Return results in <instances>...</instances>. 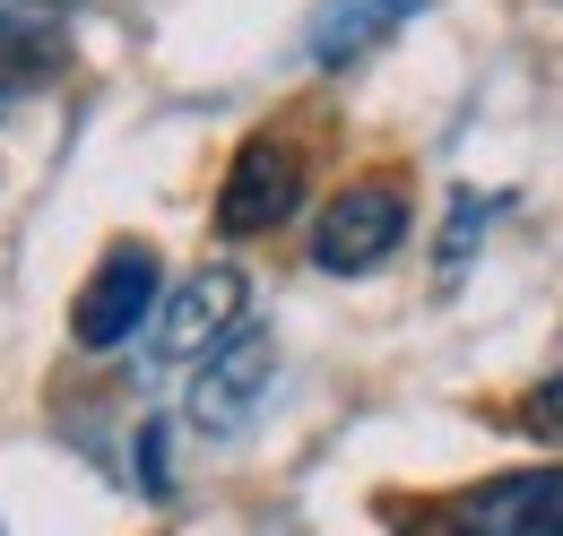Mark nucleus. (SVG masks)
Wrapping results in <instances>:
<instances>
[{
  "label": "nucleus",
  "instance_id": "nucleus-1",
  "mask_svg": "<svg viewBox=\"0 0 563 536\" xmlns=\"http://www.w3.org/2000/svg\"><path fill=\"white\" fill-rule=\"evenodd\" d=\"M243 321H252V286H243V268H234V260L191 268L183 286H165V303H156V321H147V364H156V372L209 364Z\"/></svg>",
  "mask_w": 563,
  "mask_h": 536
},
{
  "label": "nucleus",
  "instance_id": "nucleus-2",
  "mask_svg": "<svg viewBox=\"0 0 563 536\" xmlns=\"http://www.w3.org/2000/svg\"><path fill=\"white\" fill-rule=\"evenodd\" d=\"M399 243H408V191L382 182V174H364V182H347V191L321 200L303 260L321 268V277H373Z\"/></svg>",
  "mask_w": 563,
  "mask_h": 536
},
{
  "label": "nucleus",
  "instance_id": "nucleus-3",
  "mask_svg": "<svg viewBox=\"0 0 563 536\" xmlns=\"http://www.w3.org/2000/svg\"><path fill=\"white\" fill-rule=\"evenodd\" d=\"M156 303H165V268H156V252H147V243H113V252L96 260V277L78 286L70 337L87 346V355H113V346L147 337Z\"/></svg>",
  "mask_w": 563,
  "mask_h": 536
},
{
  "label": "nucleus",
  "instance_id": "nucleus-4",
  "mask_svg": "<svg viewBox=\"0 0 563 536\" xmlns=\"http://www.w3.org/2000/svg\"><path fill=\"white\" fill-rule=\"evenodd\" d=\"M295 208H303V156L286 138H243L234 165H225V182H217V234L225 243H261V234H278Z\"/></svg>",
  "mask_w": 563,
  "mask_h": 536
},
{
  "label": "nucleus",
  "instance_id": "nucleus-5",
  "mask_svg": "<svg viewBox=\"0 0 563 536\" xmlns=\"http://www.w3.org/2000/svg\"><path fill=\"white\" fill-rule=\"evenodd\" d=\"M269 381H278V346L261 321H243V330L217 346L209 364H200V381H191V433H209V442H234L261 406H269Z\"/></svg>",
  "mask_w": 563,
  "mask_h": 536
},
{
  "label": "nucleus",
  "instance_id": "nucleus-6",
  "mask_svg": "<svg viewBox=\"0 0 563 536\" xmlns=\"http://www.w3.org/2000/svg\"><path fill=\"white\" fill-rule=\"evenodd\" d=\"M442 536H563V468H511L468 484Z\"/></svg>",
  "mask_w": 563,
  "mask_h": 536
},
{
  "label": "nucleus",
  "instance_id": "nucleus-7",
  "mask_svg": "<svg viewBox=\"0 0 563 536\" xmlns=\"http://www.w3.org/2000/svg\"><path fill=\"white\" fill-rule=\"evenodd\" d=\"M408 18H417V0H321L312 26H303V62L347 69V62H364L373 44H390Z\"/></svg>",
  "mask_w": 563,
  "mask_h": 536
},
{
  "label": "nucleus",
  "instance_id": "nucleus-8",
  "mask_svg": "<svg viewBox=\"0 0 563 536\" xmlns=\"http://www.w3.org/2000/svg\"><path fill=\"white\" fill-rule=\"evenodd\" d=\"M70 62V44H62V18H26V9H0V104L9 96H35V87H53Z\"/></svg>",
  "mask_w": 563,
  "mask_h": 536
},
{
  "label": "nucleus",
  "instance_id": "nucleus-9",
  "mask_svg": "<svg viewBox=\"0 0 563 536\" xmlns=\"http://www.w3.org/2000/svg\"><path fill=\"white\" fill-rule=\"evenodd\" d=\"M486 216H494V200H468V208H451V225H442V277H460V268L477 260V234H486Z\"/></svg>",
  "mask_w": 563,
  "mask_h": 536
},
{
  "label": "nucleus",
  "instance_id": "nucleus-10",
  "mask_svg": "<svg viewBox=\"0 0 563 536\" xmlns=\"http://www.w3.org/2000/svg\"><path fill=\"white\" fill-rule=\"evenodd\" d=\"M140 493H174V433L165 424H140Z\"/></svg>",
  "mask_w": 563,
  "mask_h": 536
},
{
  "label": "nucleus",
  "instance_id": "nucleus-11",
  "mask_svg": "<svg viewBox=\"0 0 563 536\" xmlns=\"http://www.w3.org/2000/svg\"><path fill=\"white\" fill-rule=\"evenodd\" d=\"M529 424H538V433H555V442H563V372H547V381L529 390Z\"/></svg>",
  "mask_w": 563,
  "mask_h": 536
},
{
  "label": "nucleus",
  "instance_id": "nucleus-12",
  "mask_svg": "<svg viewBox=\"0 0 563 536\" xmlns=\"http://www.w3.org/2000/svg\"><path fill=\"white\" fill-rule=\"evenodd\" d=\"M0 9H26V18H62V9H78V0H0Z\"/></svg>",
  "mask_w": 563,
  "mask_h": 536
}]
</instances>
